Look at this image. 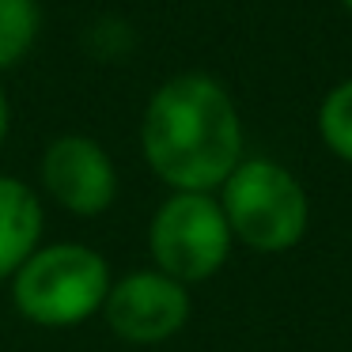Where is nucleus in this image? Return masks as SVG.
Returning <instances> with one entry per match:
<instances>
[{"label":"nucleus","instance_id":"obj_9","mask_svg":"<svg viewBox=\"0 0 352 352\" xmlns=\"http://www.w3.org/2000/svg\"><path fill=\"white\" fill-rule=\"evenodd\" d=\"M318 137L341 163L352 167V76L333 84L318 102Z\"/></svg>","mask_w":352,"mask_h":352},{"label":"nucleus","instance_id":"obj_11","mask_svg":"<svg viewBox=\"0 0 352 352\" xmlns=\"http://www.w3.org/2000/svg\"><path fill=\"white\" fill-rule=\"evenodd\" d=\"M341 4H344V12H349V16H352V0H341Z\"/></svg>","mask_w":352,"mask_h":352},{"label":"nucleus","instance_id":"obj_6","mask_svg":"<svg viewBox=\"0 0 352 352\" xmlns=\"http://www.w3.org/2000/svg\"><path fill=\"white\" fill-rule=\"evenodd\" d=\"M38 178L46 197L80 220L102 216L118 201L114 160L99 140L84 133H61L50 140L38 163Z\"/></svg>","mask_w":352,"mask_h":352},{"label":"nucleus","instance_id":"obj_4","mask_svg":"<svg viewBox=\"0 0 352 352\" xmlns=\"http://www.w3.org/2000/svg\"><path fill=\"white\" fill-rule=\"evenodd\" d=\"M231 228L216 193L170 190L148 220V254L160 273L182 280L186 288L205 284L228 265Z\"/></svg>","mask_w":352,"mask_h":352},{"label":"nucleus","instance_id":"obj_10","mask_svg":"<svg viewBox=\"0 0 352 352\" xmlns=\"http://www.w3.org/2000/svg\"><path fill=\"white\" fill-rule=\"evenodd\" d=\"M8 129H12V107H8V91H4V84H0V144H4Z\"/></svg>","mask_w":352,"mask_h":352},{"label":"nucleus","instance_id":"obj_8","mask_svg":"<svg viewBox=\"0 0 352 352\" xmlns=\"http://www.w3.org/2000/svg\"><path fill=\"white\" fill-rule=\"evenodd\" d=\"M42 34L38 0H0V72H12L31 57Z\"/></svg>","mask_w":352,"mask_h":352},{"label":"nucleus","instance_id":"obj_5","mask_svg":"<svg viewBox=\"0 0 352 352\" xmlns=\"http://www.w3.org/2000/svg\"><path fill=\"white\" fill-rule=\"evenodd\" d=\"M99 314L118 341L152 349V344H163L182 333L193 314V299L182 280H175V276L160 273L152 265L118 276L110 284Z\"/></svg>","mask_w":352,"mask_h":352},{"label":"nucleus","instance_id":"obj_2","mask_svg":"<svg viewBox=\"0 0 352 352\" xmlns=\"http://www.w3.org/2000/svg\"><path fill=\"white\" fill-rule=\"evenodd\" d=\"M216 197L228 216L231 239L254 254H288L311 228L303 182L269 155H243Z\"/></svg>","mask_w":352,"mask_h":352},{"label":"nucleus","instance_id":"obj_1","mask_svg":"<svg viewBox=\"0 0 352 352\" xmlns=\"http://www.w3.org/2000/svg\"><path fill=\"white\" fill-rule=\"evenodd\" d=\"M140 155L167 190L216 193L246 155L231 91L208 72L163 80L140 114Z\"/></svg>","mask_w":352,"mask_h":352},{"label":"nucleus","instance_id":"obj_3","mask_svg":"<svg viewBox=\"0 0 352 352\" xmlns=\"http://www.w3.org/2000/svg\"><path fill=\"white\" fill-rule=\"evenodd\" d=\"M110 284V265L95 246L50 243L16 269L12 303L42 329H72L102 311Z\"/></svg>","mask_w":352,"mask_h":352},{"label":"nucleus","instance_id":"obj_7","mask_svg":"<svg viewBox=\"0 0 352 352\" xmlns=\"http://www.w3.org/2000/svg\"><path fill=\"white\" fill-rule=\"evenodd\" d=\"M42 197L31 182L0 175V280H12L16 269L42 246Z\"/></svg>","mask_w":352,"mask_h":352}]
</instances>
